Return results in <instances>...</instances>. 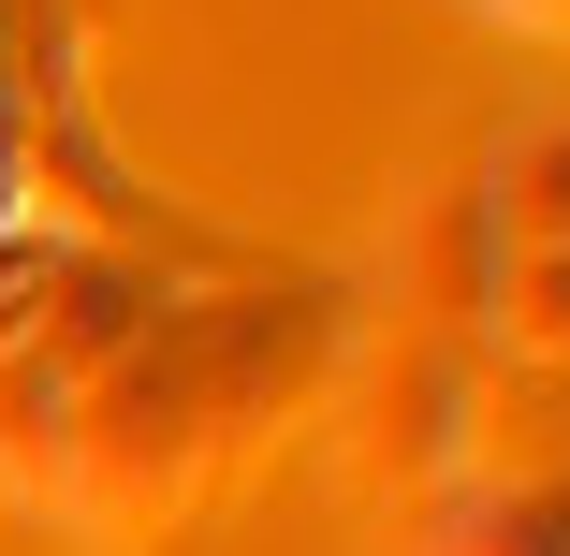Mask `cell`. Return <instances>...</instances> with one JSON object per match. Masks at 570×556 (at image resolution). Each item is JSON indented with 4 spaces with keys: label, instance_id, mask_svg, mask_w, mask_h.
Returning a JSON list of instances; mask_svg holds the SVG:
<instances>
[{
    "label": "cell",
    "instance_id": "obj_2",
    "mask_svg": "<svg viewBox=\"0 0 570 556\" xmlns=\"http://www.w3.org/2000/svg\"><path fill=\"white\" fill-rule=\"evenodd\" d=\"M498 16H527V30H570V0H498Z\"/></svg>",
    "mask_w": 570,
    "mask_h": 556
},
{
    "label": "cell",
    "instance_id": "obj_1",
    "mask_svg": "<svg viewBox=\"0 0 570 556\" xmlns=\"http://www.w3.org/2000/svg\"><path fill=\"white\" fill-rule=\"evenodd\" d=\"M410 556H570V469H541V484H453L410 527Z\"/></svg>",
    "mask_w": 570,
    "mask_h": 556
}]
</instances>
